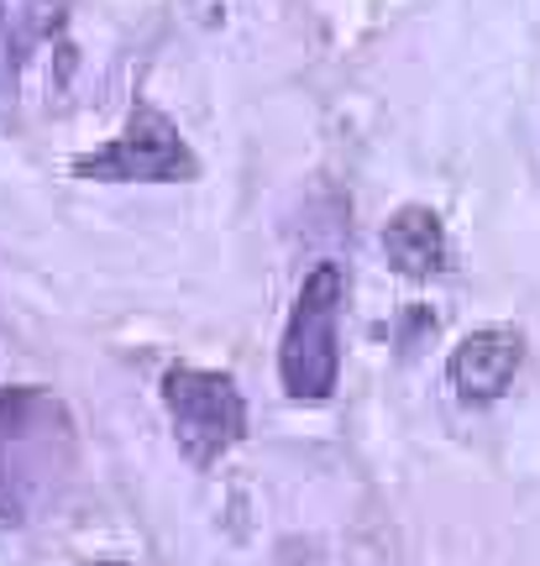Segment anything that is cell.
I'll list each match as a JSON object with an SVG mask.
<instances>
[{
	"instance_id": "8992f818",
	"label": "cell",
	"mask_w": 540,
	"mask_h": 566,
	"mask_svg": "<svg viewBox=\"0 0 540 566\" xmlns=\"http://www.w3.org/2000/svg\"><path fill=\"white\" fill-rule=\"evenodd\" d=\"M383 252H388V263L399 268L404 279H430V273H446V263H451L446 226H440L430 205L394 210V221L383 226Z\"/></svg>"
},
{
	"instance_id": "3957f363",
	"label": "cell",
	"mask_w": 540,
	"mask_h": 566,
	"mask_svg": "<svg viewBox=\"0 0 540 566\" xmlns=\"http://www.w3.org/2000/svg\"><path fill=\"white\" fill-rule=\"evenodd\" d=\"M74 179L95 184H189L200 179V158L189 153L179 126L163 116L158 105L137 101L126 116V132L111 137L105 147L74 158Z\"/></svg>"
},
{
	"instance_id": "277c9868",
	"label": "cell",
	"mask_w": 540,
	"mask_h": 566,
	"mask_svg": "<svg viewBox=\"0 0 540 566\" xmlns=\"http://www.w3.org/2000/svg\"><path fill=\"white\" fill-rule=\"evenodd\" d=\"M163 405H168L184 457L195 467L220 462L247 436V405H241L237 384L226 373H205V367L163 373Z\"/></svg>"
},
{
	"instance_id": "5b68a950",
	"label": "cell",
	"mask_w": 540,
	"mask_h": 566,
	"mask_svg": "<svg viewBox=\"0 0 540 566\" xmlns=\"http://www.w3.org/2000/svg\"><path fill=\"white\" fill-rule=\"evenodd\" d=\"M520 363H525L520 331H509V325H482V331H472V336L457 342L446 373H451V388H457L461 399L488 405V399H499L503 388L515 384Z\"/></svg>"
},
{
	"instance_id": "52a82bcc",
	"label": "cell",
	"mask_w": 540,
	"mask_h": 566,
	"mask_svg": "<svg viewBox=\"0 0 540 566\" xmlns=\"http://www.w3.org/2000/svg\"><path fill=\"white\" fill-rule=\"evenodd\" d=\"M90 566H126V562H90Z\"/></svg>"
},
{
	"instance_id": "6da1fadb",
	"label": "cell",
	"mask_w": 540,
	"mask_h": 566,
	"mask_svg": "<svg viewBox=\"0 0 540 566\" xmlns=\"http://www.w3.org/2000/svg\"><path fill=\"white\" fill-rule=\"evenodd\" d=\"M80 467V430L53 388H0V525H32Z\"/></svg>"
},
{
	"instance_id": "7a4b0ae2",
	"label": "cell",
	"mask_w": 540,
	"mask_h": 566,
	"mask_svg": "<svg viewBox=\"0 0 540 566\" xmlns=\"http://www.w3.org/2000/svg\"><path fill=\"white\" fill-rule=\"evenodd\" d=\"M341 304H346V273L321 263L294 294L289 325L279 342V378L283 394L300 405H321L336 394L341 378Z\"/></svg>"
}]
</instances>
